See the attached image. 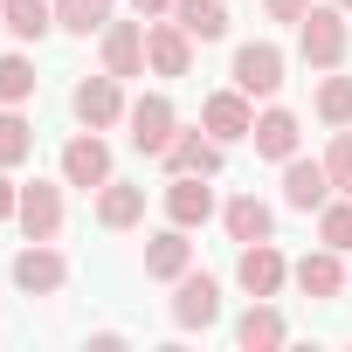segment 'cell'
Masks as SVG:
<instances>
[{"instance_id":"obj_1","label":"cell","mask_w":352,"mask_h":352,"mask_svg":"<svg viewBox=\"0 0 352 352\" xmlns=\"http://www.w3.org/2000/svg\"><path fill=\"white\" fill-rule=\"evenodd\" d=\"M297 56H304V69H345V56H352V21H345V8H331V0H311V14L297 21Z\"/></svg>"},{"instance_id":"obj_2","label":"cell","mask_w":352,"mask_h":352,"mask_svg":"<svg viewBox=\"0 0 352 352\" xmlns=\"http://www.w3.org/2000/svg\"><path fill=\"white\" fill-rule=\"evenodd\" d=\"M69 111H76V124L83 131H111V124H124V83L111 76V69H97V76H83L76 90H69Z\"/></svg>"},{"instance_id":"obj_3","label":"cell","mask_w":352,"mask_h":352,"mask_svg":"<svg viewBox=\"0 0 352 352\" xmlns=\"http://www.w3.org/2000/svg\"><path fill=\"white\" fill-rule=\"evenodd\" d=\"M124 124H131V145H138L145 159H159L173 138H180V111H173V97H166V90H145V97L124 111Z\"/></svg>"},{"instance_id":"obj_4","label":"cell","mask_w":352,"mask_h":352,"mask_svg":"<svg viewBox=\"0 0 352 352\" xmlns=\"http://www.w3.org/2000/svg\"><path fill=\"white\" fill-rule=\"evenodd\" d=\"M221 214V201H214V187H208V173H166V221H180L187 235L194 228H208Z\"/></svg>"},{"instance_id":"obj_5","label":"cell","mask_w":352,"mask_h":352,"mask_svg":"<svg viewBox=\"0 0 352 352\" xmlns=\"http://www.w3.org/2000/svg\"><path fill=\"white\" fill-rule=\"evenodd\" d=\"M290 283H297L311 304H338V290L352 283V270H345V249H324V242H318L311 256H297V263H290Z\"/></svg>"},{"instance_id":"obj_6","label":"cell","mask_w":352,"mask_h":352,"mask_svg":"<svg viewBox=\"0 0 352 352\" xmlns=\"http://www.w3.org/2000/svg\"><path fill=\"white\" fill-rule=\"evenodd\" d=\"M173 324H180V331L221 324V283H214L208 270H187L180 283H173Z\"/></svg>"},{"instance_id":"obj_7","label":"cell","mask_w":352,"mask_h":352,"mask_svg":"<svg viewBox=\"0 0 352 352\" xmlns=\"http://www.w3.org/2000/svg\"><path fill=\"white\" fill-rule=\"evenodd\" d=\"M14 228L28 242H56L63 235V180H28L21 187V208H14Z\"/></svg>"},{"instance_id":"obj_8","label":"cell","mask_w":352,"mask_h":352,"mask_svg":"<svg viewBox=\"0 0 352 352\" xmlns=\"http://www.w3.org/2000/svg\"><path fill=\"white\" fill-rule=\"evenodd\" d=\"M69 283V256L56 249V242H28L21 256H14V290L21 297H56Z\"/></svg>"},{"instance_id":"obj_9","label":"cell","mask_w":352,"mask_h":352,"mask_svg":"<svg viewBox=\"0 0 352 352\" xmlns=\"http://www.w3.org/2000/svg\"><path fill=\"white\" fill-rule=\"evenodd\" d=\"M145 69L166 76V83H173V76H187V69H194V35H187L180 21H166V14L145 21Z\"/></svg>"},{"instance_id":"obj_10","label":"cell","mask_w":352,"mask_h":352,"mask_svg":"<svg viewBox=\"0 0 352 352\" xmlns=\"http://www.w3.org/2000/svg\"><path fill=\"white\" fill-rule=\"evenodd\" d=\"M228 76H235V90H249V97H276V90H283V49H276V42H242L235 63H228Z\"/></svg>"},{"instance_id":"obj_11","label":"cell","mask_w":352,"mask_h":352,"mask_svg":"<svg viewBox=\"0 0 352 352\" xmlns=\"http://www.w3.org/2000/svg\"><path fill=\"white\" fill-rule=\"evenodd\" d=\"M201 131H214L221 145H242V138L256 131V97H249V90H235V83H228V90H214V97L201 104Z\"/></svg>"},{"instance_id":"obj_12","label":"cell","mask_w":352,"mask_h":352,"mask_svg":"<svg viewBox=\"0 0 352 352\" xmlns=\"http://www.w3.org/2000/svg\"><path fill=\"white\" fill-rule=\"evenodd\" d=\"M235 283H242L249 297H276V290L290 283V263H283L276 235H270V242H242V256H235Z\"/></svg>"},{"instance_id":"obj_13","label":"cell","mask_w":352,"mask_h":352,"mask_svg":"<svg viewBox=\"0 0 352 352\" xmlns=\"http://www.w3.org/2000/svg\"><path fill=\"white\" fill-rule=\"evenodd\" d=\"M104 180H118V173H111V145H104L97 131H76V138L63 145V187H83V194H97Z\"/></svg>"},{"instance_id":"obj_14","label":"cell","mask_w":352,"mask_h":352,"mask_svg":"<svg viewBox=\"0 0 352 352\" xmlns=\"http://www.w3.org/2000/svg\"><path fill=\"white\" fill-rule=\"evenodd\" d=\"M324 201H331V173H324V159L290 152V159H283V208H290V214H318Z\"/></svg>"},{"instance_id":"obj_15","label":"cell","mask_w":352,"mask_h":352,"mask_svg":"<svg viewBox=\"0 0 352 352\" xmlns=\"http://www.w3.org/2000/svg\"><path fill=\"white\" fill-rule=\"evenodd\" d=\"M159 166H166V173H208V180H214V173L228 166V145H221L214 131H180V138L159 152Z\"/></svg>"},{"instance_id":"obj_16","label":"cell","mask_w":352,"mask_h":352,"mask_svg":"<svg viewBox=\"0 0 352 352\" xmlns=\"http://www.w3.org/2000/svg\"><path fill=\"white\" fill-rule=\"evenodd\" d=\"M104 69L118 76V83H131V76H145V21H104Z\"/></svg>"},{"instance_id":"obj_17","label":"cell","mask_w":352,"mask_h":352,"mask_svg":"<svg viewBox=\"0 0 352 352\" xmlns=\"http://www.w3.org/2000/svg\"><path fill=\"white\" fill-rule=\"evenodd\" d=\"M235 345L242 352H276V345H290V318L270 297H249V311L235 318Z\"/></svg>"},{"instance_id":"obj_18","label":"cell","mask_w":352,"mask_h":352,"mask_svg":"<svg viewBox=\"0 0 352 352\" xmlns=\"http://www.w3.org/2000/svg\"><path fill=\"white\" fill-rule=\"evenodd\" d=\"M187 270H194V242H187L180 221H166V228L145 242V276H152V283H180Z\"/></svg>"},{"instance_id":"obj_19","label":"cell","mask_w":352,"mask_h":352,"mask_svg":"<svg viewBox=\"0 0 352 352\" xmlns=\"http://www.w3.org/2000/svg\"><path fill=\"white\" fill-rule=\"evenodd\" d=\"M297 138H304V124H297V111H283V104H270V111H256V131H249V145H256V159H290L297 152Z\"/></svg>"},{"instance_id":"obj_20","label":"cell","mask_w":352,"mask_h":352,"mask_svg":"<svg viewBox=\"0 0 352 352\" xmlns=\"http://www.w3.org/2000/svg\"><path fill=\"white\" fill-rule=\"evenodd\" d=\"M221 228H228V242H270L276 235V208L256 201V194H235V201H221Z\"/></svg>"},{"instance_id":"obj_21","label":"cell","mask_w":352,"mask_h":352,"mask_svg":"<svg viewBox=\"0 0 352 352\" xmlns=\"http://www.w3.org/2000/svg\"><path fill=\"white\" fill-rule=\"evenodd\" d=\"M138 221H145V187H124V180H104V187H97V228L124 235V228H138Z\"/></svg>"},{"instance_id":"obj_22","label":"cell","mask_w":352,"mask_h":352,"mask_svg":"<svg viewBox=\"0 0 352 352\" xmlns=\"http://www.w3.org/2000/svg\"><path fill=\"white\" fill-rule=\"evenodd\" d=\"M0 28L14 42H42L56 28V0H0Z\"/></svg>"},{"instance_id":"obj_23","label":"cell","mask_w":352,"mask_h":352,"mask_svg":"<svg viewBox=\"0 0 352 352\" xmlns=\"http://www.w3.org/2000/svg\"><path fill=\"white\" fill-rule=\"evenodd\" d=\"M173 21L194 42H221L228 35V0H173Z\"/></svg>"},{"instance_id":"obj_24","label":"cell","mask_w":352,"mask_h":352,"mask_svg":"<svg viewBox=\"0 0 352 352\" xmlns=\"http://www.w3.org/2000/svg\"><path fill=\"white\" fill-rule=\"evenodd\" d=\"M21 159H35V124L21 118V104H0V166H21Z\"/></svg>"},{"instance_id":"obj_25","label":"cell","mask_w":352,"mask_h":352,"mask_svg":"<svg viewBox=\"0 0 352 352\" xmlns=\"http://www.w3.org/2000/svg\"><path fill=\"white\" fill-rule=\"evenodd\" d=\"M311 111H318V124H352V76H338V69H324V83H318V97H311Z\"/></svg>"},{"instance_id":"obj_26","label":"cell","mask_w":352,"mask_h":352,"mask_svg":"<svg viewBox=\"0 0 352 352\" xmlns=\"http://www.w3.org/2000/svg\"><path fill=\"white\" fill-rule=\"evenodd\" d=\"M104 21H111L104 0H56V28H63V35H76V42L104 35Z\"/></svg>"},{"instance_id":"obj_27","label":"cell","mask_w":352,"mask_h":352,"mask_svg":"<svg viewBox=\"0 0 352 352\" xmlns=\"http://www.w3.org/2000/svg\"><path fill=\"white\" fill-rule=\"evenodd\" d=\"M35 90H42V76H35V63L21 49L0 56V104H35Z\"/></svg>"},{"instance_id":"obj_28","label":"cell","mask_w":352,"mask_h":352,"mask_svg":"<svg viewBox=\"0 0 352 352\" xmlns=\"http://www.w3.org/2000/svg\"><path fill=\"white\" fill-rule=\"evenodd\" d=\"M318 242L352 256V194H331V201L318 208Z\"/></svg>"},{"instance_id":"obj_29","label":"cell","mask_w":352,"mask_h":352,"mask_svg":"<svg viewBox=\"0 0 352 352\" xmlns=\"http://www.w3.org/2000/svg\"><path fill=\"white\" fill-rule=\"evenodd\" d=\"M324 173H331V194H352V124L331 131V145H324Z\"/></svg>"},{"instance_id":"obj_30","label":"cell","mask_w":352,"mask_h":352,"mask_svg":"<svg viewBox=\"0 0 352 352\" xmlns=\"http://www.w3.org/2000/svg\"><path fill=\"white\" fill-rule=\"evenodd\" d=\"M263 14H270V21H283V28H297V21L311 14V0H263Z\"/></svg>"},{"instance_id":"obj_31","label":"cell","mask_w":352,"mask_h":352,"mask_svg":"<svg viewBox=\"0 0 352 352\" xmlns=\"http://www.w3.org/2000/svg\"><path fill=\"white\" fill-rule=\"evenodd\" d=\"M14 208H21V187L8 180V166H0V221H14Z\"/></svg>"},{"instance_id":"obj_32","label":"cell","mask_w":352,"mask_h":352,"mask_svg":"<svg viewBox=\"0 0 352 352\" xmlns=\"http://www.w3.org/2000/svg\"><path fill=\"white\" fill-rule=\"evenodd\" d=\"M131 14L138 21H159V14H173V0H131Z\"/></svg>"},{"instance_id":"obj_33","label":"cell","mask_w":352,"mask_h":352,"mask_svg":"<svg viewBox=\"0 0 352 352\" xmlns=\"http://www.w3.org/2000/svg\"><path fill=\"white\" fill-rule=\"evenodd\" d=\"M331 8H345V14H352V0H331Z\"/></svg>"},{"instance_id":"obj_34","label":"cell","mask_w":352,"mask_h":352,"mask_svg":"<svg viewBox=\"0 0 352 352\" xmlns=\"http://www.w3.org/2000/svg\"><path fill=\"white\" fill-rule=\"evenodd\" d=\"M104 8H111V0H104Z\"/></svg>"}]
</instances>
